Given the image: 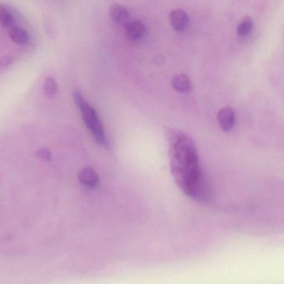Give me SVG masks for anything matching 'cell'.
Segmentation results:
<instances>
[{
  "label": "cell",
  "instance_id": "1",
  "mask_svg": "<svg viewBox=\"0 0 284 284\" xmlns=\"http://www.w3.org/2000/svg\"><path fill=\"white\" fill-rule=\"evenodd\" d=\"M170 163L172 174L178 188L190 198L203 200L207 196V187L198 164L195 145L185 134H171Z\"/></svg>",
  "mask_w": 284,
  "mask_h": 284
},
{
  "label": "cell",
  "instance_id": "2",
  "mask_svg": "<svg viewBox=\"0 0 284 284\" xmlns=\"http://www.w3.org/2000/svg\"><path fill=\"white\" fill-rule=\"evenodd\" d=\"M73 98L78 108L81 112L84 124L89 128L95 141L99 145L108 146V139L105 134V127L94 109L84 99L80 92H74Z\"/></svg>",
  "mask_w": 284,
  "mask_h": 284
},
{
  "label": "cell",
  "instance_id": "3",
  "mask_svg": "<svg viewBox=\"0 0 284 284\" xmlns=\"http://www.w3.org/2000/svg\"><path fill=\"white\" fill-rule=\"evenodd\" d=\"M125 34L131 41H139L146 36V26L141 21H130L125 25Z\"/></svg>",
  "mask_w": 284,
  "mask_h": 284
},
{
  "label": "cell",
  "instance_id": "4",
  "mask_svg": "<svg viewBox=\"0 0 284 284\" xmlns=\"http://www.w3.org/2000/svg\"><path fill=\"white\" fill-rule=\"evenodd\" d=\"M171 25L177 32H183L189 27V18L186 12L181 9H174L170 13Z\"/></svg>",
  "mask_w": 284,
  "mask_h": 284
},
{
  "label": "cell",
  "instance_id": "5",
  "mask_svg": "<svg viewBox=\"0 0 284 284\" xmlns=\"http://www.w3.org/2000/svg\"><path fill=\"white\" fill-rule=\"evenodd\" d=\"M78 177L84 186L94 189L98 186L99 178L95 170L91 168H84L79 172Z\"/></svg>",
  "mask_w": 284,
  "mask_h": 284
},
{
  "label": "cell",
  "instance_id": "6",
  "mask_svg": "<svg viewBox=\"0 0 284 284\" xmlns=\"http://www.w3.org/2000/svg\"><path fill=\"white\" fill-rule=\"evenodd\" d=\"M218 121L221 128L227 132L232 130L235 122V114L231 108L221 109L218 114Z\"/></svg>",
  "mask_w": 284,
  "mask_h": 284
},
{
  "label": "cell",
  "instance_id": "7",
  "mask_svg": "<svg viewBox=\"0 0 284 284\" xmlns=\"http://www.w3.org/2000/svg\"><path fill=\"white\" fill-rule=\"evenodd\" d=\"M109 14H110L112 19L115 23H119V24H125L126 25L128 22H130V11L123 5H118V4L112 5L109 9Z\"/></svg>",
  "mask_w": 284,
  "mask_h": 284
},
{
  "label": "cell",
  "instance_id": "8",
  "mask_svg": "<svg viewBox=\"0 0 284 284\" xmlns=\"http://www.w3.org/2000/svg\"><path fill=\"white\" fill-rule=\"evenodd\" d=\"M172 86L180 93H188L191 89V82L189 77L184 73L176 74L172 79Z\"/></svg>",
  "mask_w": 284,
  "mask_h": 284
},
{
  "label": "cell",
  "instance_id": "9",
  "mask_svg": "<svg viewBox=\"0 0 284 284\" xmlns=\"http://www.w3.org/2000/svg\"><path fill=\"white\" fill-rule=\"evenodd\" d=\"M9 35L13 41L18 44H26L30 40L27 31L18 25H13L9 28Z\"/></svg>",
  "mask_w": 284,
  "mask_h": 284
},
{
  "label": "cell",
  "instance_id": "10",
  "mask_svg": "<svg viewBox=\"0 0 284 284\" xmlns=\"http://www.w3.org/2000/svg\"><path fill=\"white\" fill-rule=\"evenodd\" d=\"M0 18H1V25L3 28H9L14 25V18L10 10L8 8H5V6H1L0 9Z\"/></svg>",
  "mask_w": 284,
  "mask_h": 284
},
{
  "label": "cell",
  "instance_id": "11",
  "mask_svg": "<svg viewBox=\"0 0 284 284\" xmlns=\"http://www.w3.org/2000/svg\"><path fill=\"white\" fill-rule=\"evenodd\" d=\"M253 23L250 17H244L238 26V34L239 36L247 37L252 32Z\"/></svg>",
  "mask_w": 284,
  "mask_h": 284
},
{
  "label": "cell",
  "instance_id": "12",
  "mask_svg": "<svg viewBox=\"0 0 284 284\" xmlns=\"http://www.w3.org/2000/svg\"><path fill=\"white\" fill-rule=\"evenodd\" d=\"M43 91L48 95H55L57 93V83L53 78H47L43 84Z\"/></svg>",
  "mask_w": 284,
  "mask_h": 284
},
{
  "label": "cell",
  "instance_id": "13",
  "mask_svg": "<svg viewBox=\"0 0 284 284\" xmlns=\"http://www.w3.org/2000/svg\"><path fill=\"white\" fill-rule=\"evenodd\" d=\"M38 155H39V158H41L43 160H46V161H50L51 160V153L48 149L46 148H41L38 151Z\"/></svg>",
  "mask_w": 284,
  "mask_h": 284
}]
</instances>
